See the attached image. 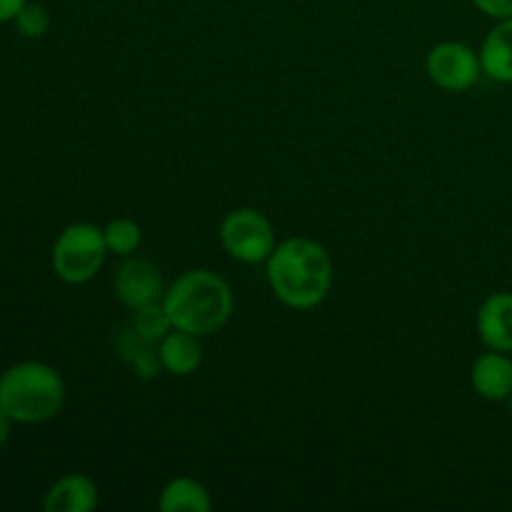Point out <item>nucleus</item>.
<instances>
[{"instance_id": "obj_5", "label": "nucleus", "mask_w": 512, "mask_h": 512, "mask_svg": "<svg viewBox=\"0 0 512 512\" xmlns=\"http://www.w3.org/2000/svg\"><path fill=\"white\" fill-rule=\"evenodd\" d=\"M220 243L225 253L245 265H258L270 258L278 245L275 228L260 210L235 208L220 223Z\"/></svg>"}, {"instance_id": "obj_16", "label": "nucleus", "mask_w": 512, "mask_h": 512, "mask_svg": "<svg viewBox=\"0 0 512 512\" xmlns=\"http://www.w3.org/2000/svg\"><path fill=\"white\" fill-rule=\"evenodd\" d=\"M133 325L135 330H138L143 338L153 340V343H160V340L165 338V335L170 333V330L175 328L173 320H170L168 310H165L163 300H158V303H150L145 305V308H138L133 315Z\"/></svg>"}, {"instance_id": "obj_13", "label": "nucleus", "mask_w": 512, "mask_h": 512, "mask_svg": "<svg viewBox=\"0 0 512 512\" xmlns=\"http://www.w3.org/2000/svg\"><path fill=\"white\" fill-rule=\"evenodd\" d=\"M478 53L483 75L495 83H512V18L498 20V25L490 28Z\"/></svg>"}, {"instance_id": "obj_4", "label": "nucleus", "mask_w": 512, "mask_h": 512, "mask_svg": "<svg viewBox=\"0 0 512 512\" xmlns=\"http://www.w3.org/2000/svg\"><path fill=\"white\" fill-rule=\"evenodd\" d=\"M108 258L103 228L93 223H73L58 235L53 245V270L63 283L83 285L98 275Z\"/></svg>"}, {"instance_id": "obj_19", "label": "nucleus", "mask_w": 512, "mask_h": 512, "mask_svg": "<svg viewBox=\"0 0 512 512\" xmlns=\"http://www.w3.org/2000/svg\"><path fill=\"white\" fill-rule=\"evenodd\" d=\"M28 3V0H0V23H8L15 20V15L20 13V8Z\"/></svg>"}, {"instance_id": "obj_20", "label": "nucleus", "mask_w": 512, "mask_h": 512, "mask_svg": "<svg viewBox=\"0 0 512 512\" xmlns=\"http://www.w3.org/2000/svg\"><path fill=\"white\" fill-rule=\"evenodd\" d=\"M10 423H13V420H10L8 415H5V410L0 408V445L10 438Z\"/></svg>"}, {"instance_id": "obj_6", "label": "nucleus", "mask_w": 512, "mask_h": 512, "mask_svg": "<svg viewBox=\"0 0 512 512\" xmlns=\"http://www.w3.org/2000/svg\"><path fill=\"white\" fill-rule=\"evenodd\" d=\"M425 70H428V78L448 93H465L483 75L480 53L458 40H445L435 45L425 60Z\"/></svg>"}, {"instance_id": "obj_10", "label": "nucleus", "mask_w": 512, "mask_h": 512, "mask_svg": "<svg viewBox=\"0 0 512 512\" xmlns=\"http://www.w3.org/2000/svg\"><path fill=\"white\" fill-rule=\"evenodd\" d=\"M98 485L83 473H70L55 480L43 500L45 512H90L98 508Z\"/></svg>"}, {"instance_id": "obj_14", "label": "nucleus", "mask_w": 512, "mask_h": 512, "mask_svg": "<svg viewBox=\"0 0 512 512\" xmlns=\"http://www.w3.org/2000/svg\"><path fill=\"white\" fill-rule=\"evenodd\" d=\"M158 508L163 512H210L213 500L203 483L188 478V475H180V478L168 480L165 488L160 490Z\"/></svg>"}, {"instance_id": "obj_11", "label": "nucleus", "mask_w": 512, "mask_h": 512, "mask_svg": "<svg viewBox=\"0 0 512 512\" xmlns=\"http://www.w3.org/2000/svg\"><path fill=\"white\" fill-rule=\"evenodd\" d=\"M115 353L123 358V363L133 370V375L138 380H155L163 370V363H160V353H158V343L153 340L143 338L133 325L120 330L115 335Z\"/></svg>"}, {"instance_id": "obj_8", "label": "nucleus", "mask_w": 512, "mask_h": 512, "mask_svg": "<svg viewBox=\"0 0 512 512\" xmlns=\"http://www.w3.org/2000/svg\"><path fill=\"white\" fill-rule=\"evenodd\" d=\"M478 335L488 350L512 353V293L488 295L478 308Z\"/></svg>"}, {"instance_id": "obj_17", "label": "nucleus", "mask_w": 512, "mask_h": 512, "mask_svg": "<svg viewBox=\"0 0 512 512\" xmlns=\"http://www.w3.org/2000/svg\"><path fill=\"white\" fill-rule=\"evenodd\" d=\"M15 28L23 38H43L50 28L48 10L38 3H25L15 15Z\"/></svg>"}, {"instance_id": "obj_12", "label": "nucleus", "mask_w": 512, "mask_h": 512, "mask_svg": "<svg viewBox=\"0 0 512 512\" xmlns=\"http://www.w3.org/2000/svg\"><path fill=\"white\" fill-rule=\"evenodd\" d=\"M160 363L163 370L178 378H188L203 363V348H200V338L185 330L173 328L163 340L158 343Z\"/></svg>"}, {"instance_id": "obj_7", "label": "nucleus", "mask_w": 512, "mask_h": 512, "mask_svg": "<svg viewBox=\"0 0 512 512\" xmlns=\"http://www.w3.org/2000/svg\"><path fill=\"white\" fill-rule=\"evenodd\" d=\"M113 295L133 313L138 308L163 300L165 283L158 265L148 258H135V255L123 258V263L118 265L113 275Z\"/></svg>"}, {"instance_id": "obj_3", "label": "nucleus", "mask_w": 512, "mask_h": 512, "mask_svg": "<svg viewBox=\"0 0 512 512\" xmlns=\"http://www.w3.org/2000/svg\"><path fill=\"white\" fill-rule=\"evenodd\" d=\"M65 403V383L45 363H18L0 375V408L13 423H45Z\"/></svg>"}, {"instance_id": "obj_1", "label": "nucleus", "mask_w": 512, "mask_h": 512, "mask_svg": "<svg viewBox=\"0 0 512 512\" xmlns=\"http://www.w3.org/2000/svg\"><path fill=\"white\" fill-rule=\"evenodd\" d=\"M265 275L280 303L293 310H313L333 288V260L315 240L288 238L265 260Z\"/></svg>"}, {"instance_id": "obj_18", "label": "nucleus", "mask_w": 512, "mask_h": 512, "mask_svg": "<svg viewBox=\"0 0 512 512\" xmlns=\"http://www.w3.org/2000/svg\"><path fill=\"white\" fill-rule=\"evenodd\" d=\"M473 5L480 10V13L488 15V18H495V20L512 18V0H473Z\"/></svg>"}, {"instance_id": "obj_9", "label": "nucleus", "mask_w": 512, "mask_h": 512, "mask_svg": "<svg viewBox=\"0 0 512 512\" xmlns=\"http://www.w3.org/2000/svg\"><path fill=\"white\" fill-rule=\"evenodd\" d=\"M470 385L488 403H503L512 393V360L508 353L488 350L470 370Z\"/></svg>"}, {"instance_id": "obj_15", "label": "nucleus", "mask_w": 512, "mask_h": 512, "mask_svg": "<svg viewBox=\"0 0 512 512\" xmlns=\"http://www.w3.org/2000/svg\"><path fill=\"white\" fill-rule=\"evenodd\" d=\"M105 245H108V253L118 255V258H128L135 255V250L143 243V230L135 223L133 218H115L110 220L103 228Z\"/></svg>"}, {"instance_id": "obj_21", "label": "nucleus", "mask_w": 512, "mask_h": 512, "mask_svg": "<svg viewBox=\"0 0 512 512\" xmlns=\"http://www.w3.org/2000/svg\"><path fill=\"white\" fill-rule=\"evenodd\" d=\"M508 408H510V415H512V393H510V398H508Z\"/></svg>"}, {"instance_id": "obj_2", "label": "nucleus", "mask_w": 512, "mask_h": 512, "mask_svg": "<svg viewBox=\"0 0 512 512\" xmlns=\"http://www.w3.org/2000/svg\"><path fill=\"white\" fill-rule=\"evenodd\" d=\"M163 305L178 330L198 338L218 333L233 315V290L218 273L205 268L185 270L165 288Z\"/></svg>"}]
</instances>
